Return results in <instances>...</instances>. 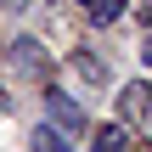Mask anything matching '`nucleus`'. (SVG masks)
I'll use <instances>...</instances> for the list:
<instances>
[{"mask_svg":"<svg viewBox=\"0 0 152 152\" xmlns=\"http://www.w3.org/2000/svg\"><path fill=\"white\" fill-rule=\"evenodd\" d=\"M11 62H23L28 73H45V56H39L34 39H11Z\"/></svg>","mask_w":152,"mask_h":152,"instance_id":"nucleus-3","label":"nucleus"},{"mask_svg":"<svg viewBox=\"0 0 152 152\" xmlns=\"http://www.w3.org/2000/svg\"><path fill=\"white\" fill-rule=\"evenodd\" d=\"M90 152H124V130H118V124H113V130H102Z\"/></svg>","mask_w":152,"mask_h":152,"instance_id":"nucleus-6","label":"nucleus"},{"mask_svg":"<svg viewBox=\"0 0 152 152\" xmlns=\"http://www.w3.org/2000/svg\"><path fill=\"white\" fill-rule=\"evenodd\" d=\"M79 6H90V0H79Z\"/></svg>","mask_w":152,"mask_h":152,"instance_id":"nucleus-9","label":"nucleus"},{"mask_svg":"<svg viewBox=\"0 0 152 152\" xmlns=\"http://www.w3.org/2000/svg\"><path fill=\"white\" fill-rule=\"evenodd\" d=\"M28 147H34V152H73L68 141H62V135H56V124H45V130H34V141H28Z\"/></svg>","mask_w":152,"mask_h":152,"instance_id":"nucleus-5","label":"nucleus"},{"mask_svg":"<svg viewBox=\"0 0 152 152\" xmlns=\"http://www.w3.org/2000/svg\"><path fill=\"white\" fill-rule=\"evenodd\" d=\"M118 113H124L130 124H141V130L152 124V85H147V79H130V85H124V96H118Z\"/></svg>","mask_w":152,"mask_h":152,"instance_id":"nucleus-1","label":"nucleus"},{"mask_svg":"<svg viewBox=\"0 0 152 152\" xmlns=\"http://www.w3.org/2000/svg\"><path fill=\"white\" fill-rule=\"evenodd\" d=\"M45 107H51V124H62V130H85V113H79L73 102H62V96H45Z\"/></svg>","mask_w":152,"mask_h":152,"instance_id":"nucleus-2","label":"nucleus"},{"mask_svg":"<svg viewBox=\"0 0 152 152\" xmlns=\"http://www.w3.org/2000/svg\"><path fill=\"white\" fill-rule=\"evenodd\" d=\"M141 56H147V62H152V34H147V51H141Z\"/></svg>","mask_w":152,"mask_h":152,"instance_id":"nucleus-7","label":"nucleus"},{"mask_svg":"<svg viewBox=\"0 0 152 152\" xmlns=\"http://www.w3.org/2000/svg\"><path fill=\"white\" fill-rule=\"evenodd\" d=\"M6 107H11V102H6V90H0V113H6Z\"/></svg>","mask_w":152,"mask_h":152,"instance_id":"nucleus-8","label":"nucleus"},{"mask_svg":"<svg viewBox=\"0 0 152 152\" xmlns=\"http://www.w3.org/2000/svg\"><path fill=\"white\" fill-rule=\"evenodd\" d=\"M124 6H130V0H90L85 17H90V23H113V17H124Z\"/></svg>","mask_w":152,"mask_h":152,"instance_id":"nucleus-4","label":"nucleus"}]
</instances>
